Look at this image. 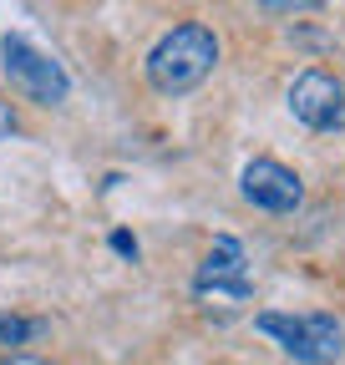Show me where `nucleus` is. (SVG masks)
Returning <instances> with one entry per match:
<instances>
[{"mask_svg":"<svg viewBox=\"0 0 345 365\" xmlns=\"http://www.w3.org/2000/svg\"><path fill=\"white\" fill-rule=\"evenodd\" d=\"M219 36L198 21H183L172 26L153 51H148V86L158 97H188L193 86H203L219 66Z\"/></svg>","mask_w":345,"mask_h":365,"instance_id":"f257e3e1","label":"nucleus"},{"mask_svg":"<svg viewBox=\"0 0 345 365\" xmlns=\"http://www.w3.org/2000/svg\"><path fill=\"white\" fill-rule=\"evenodd\" d=\"M254 330L269 335L284 355H294L299 365H335L345 355V325L330 309L315 314H279V309H259Z\"/></svg>","mask_w":345,"mask_h":365,"instance_id":"f03ea898","label":"nucleus"},{"mask_svg":"<svg viewBox=\"0 0 345 365\" xmlns=\"http://www.w3.org/2000/svg\"><path fill=\"white\" fill-rule=\"evenodd\" d=\"M0 71L6 81L21 91L26 102H41V107H61L71 97V76L56 56H46L41 46H31L26 36H0Z\"/></svg>","mask_w":345,"mask_h":365,"instance_id":"7ed1b4c3","label":"nucleus"},{"mask_svg":"<svg viewBox=\"0 0 345 365\" xmlns=\"http://www.w3.org/2000/svg\"><path fill=\"white\" fill-rule=\"evenodd\" d=\"M244 244L219 234L213 239V249L203 254L198 274H193V294L198 299H224V304H249L254 284H249V269H244Z\"/></svg>","mask_w":345,"mask_h":365,"instance_id":"20e7f679","label":"nucleus"},{"mask_svg":"<svg viewBox=\"0 0 345 365\" xmlns=\"http://www.w3.org/2000/svg\"><path fill=\"white\" fill-rule=\"evenodd\" d=\"M289 112L299 127H310V132H335L345 127V86L340 76L310 66V71H299L289 81Z\"/></svg>","mask_w":345,"mask_h":365,"instance_id":"39448f33","label":"nucleus"},{"mask_svg":"<svg viewBox=\"0 0 345 365\" xmlns=\"http://www.w3.org/2000/svg\"><path fill=\"white\" fill-rule=\"evenodd\" d=\"M239 193L254 203V208H264V213H294L299 198H305V182H299L294 168L274 163V158H254L244 163L239 173Z\"/></svg>","mask_w":345,"mask_h":365,"instance_id":"423d86ee","label":"nucleus"},{"mask_svg":"<svg viewBox=\"0 0 345 365\" xmlns=\"http://www.w3.org/2000/svg\"><path fill=\"white\" fill-rule=\"evenodd\" d=\"M46 330H51L46 319H21V314L0 309V345H31V340H41Z\"/></svg>","mask_w":345,"mask_h":365,"instance_id":"0eeeda50","label":"nucleus"},{"mask_svg":"<svg viewBox=\"0 0 345 365\" xmlns=\"http://www.w3.org/2000/svg\"><path fill=\"white\" fill-rule=\"evenodd\" d=\"M264 16H294V11H320V6H330V0H254Z\"/></svg>","mask_w":345,"mask_h":365,"instance_id":"6e6552de","label":"nucleus"},{"mask_svg":"<svg viewBox=\"0 0 345 365\" xmlns=\"http://www.w3.org/2000/svg\"><path fill=\"white\" fill-rule=\"evenodd\" d=\"M21 132V117H16V107L0 97V143H6V137H16Z\"/></svg>","mask_w":345,"mask_h":365,"instance_id":"1a4fd4ad","label":"nucleus"},{"mask_svg":"<svg viewBox=\"0 0 345 365\" xmlns=\"http://www.w3.org/2000/svg\"><path fill=\"white\" fill-rule=\"evenodd\" d=\"M112 249L127 254V259H138V239H133V234H112Z\"/></svg>","mask_w":345,"mask_h":365,"instance_id":"9d476101","label":"nucleus"},{"mask_svg":"<svg viewBox=\"0 0 345 365\" xmlns=\"http://www.w3.org/2000/svg\"><path fill=\"white\" fill-rule=\"evenodd\" d=\"M0 365H51V360H41V355H26V350H11Z\"/></svg>","mask_w":345,"mask_h":365,"instance_id":"9b49d317","label":"nucleus"}]
</instances>
